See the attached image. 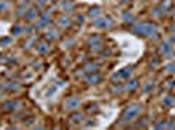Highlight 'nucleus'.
Listing matches in <instances>:
<instances>
[{"label":"nucleus","instance_id":"1","mask_svg":"<svg viewBox=\"0 0 175 130\" xmlns=\"http://www.w3.org/2000/svg\"><path fill=\"white\" fill-rule=\"evenodd\" d=\"M155 31H157L155 25L149 22H140L133 27V33L137 35H142V37H152L155 34Z\"/></svg>","mask_w":175,"mask_h":130},{"label":"nucleus","instance_id":"2","mask_svg":"<svg viewBox=\"0 0 175 130\" xmlns=\"http://www.w3.org/2000/svg\"><path fill=\"white\" fill-rule=\"evenodd\" d=\"M140 109H141V108H140V105H138L137 103L130 104L124 111H123V113H121V120H123V121H131V120H133L135 117L138 116Z\"/></svg>","mask_w":175,"mask_h":130},{"label":"nucleus","instance_id":"3","mask_svg":"<svg viewBox=\"0 0 175 130\" xmlns=\"http://www.w3.org/2000/svg\"><path fill=\"white\" fill-rule=\"evenodd\" d=\"M131 73H132V69H131L130 66H127V68H123L121 70H119L118 73L113 74V77H111V81H113V82H118L119 79H125V78H128V77L131 76Z\"/></svg>","mask_w":175,"mask_h":130},{"label":"nucleus","instance_id":"4","mask_svg":"<svg viewBox=\"0 0 175 130\" xmlns=\"http://www.w3.org/2000/svg\"><path fill=\"white\" fill-rule=\"evenodd\" d=\"M93 25L98 29H106L113 25V20L110 17H96Z\"/></svg>","mask_w":175,"mask_h":130},{"label":"nucleus","instance_id":"5","mask_svg":"<svg viewBox=\"0 0 175 130\" xmlns=\"http://www.w3.org/2000/svg\"><path fill=\"white\" fill-rule=\"evenodd\" d=\"M80 105V99L76 98V96H69L64 100V108L67 109H75Z\"/></svg>","mask_w":175,"mask_h":130},{"label":"nucleus","instance_id":"6","mask_svg":"<svg viewBox=\"0 0 175 130\" xmlns=\"http://www.w3.org/2000/svg\"><path fill=\"white\" fill-rule=\"evenodd\" d=\"M1 87H3L4 90H8V91H17L20 88V83L14 82V81H8V82L3 83Z\"/></svg>","mask_w":175,"mask_h":130},{"label":"nucleus","instance_id":"7","mask_svg":"<svg viewBox=\"0 0 175 130\" xmlns=\"http://www.w3.org/2000/svg\"><path fill=\"white\" fill-rule=\"evenodd\" d=\"M101 81V76L96 73H89L86 77H85V82L89 83V85H93V83H97Z\"/></svg>","mask_w":175,"mask_h":130},{"label":"nucleus","instance_id":"8","mask_svg":"<svg viewBox=\"0 0 175 130\" xmlns=\"http://www.w3.org/2000/svg\"><path fill=\"white\" fill-rule=\"evenodd\" d=\"M48 43H46V42H39L37 44V47H35V50H37V52L38 54H41V55H45V54H47L48 52Z\"/></svg>","mask_w":175,"mask_h":130},{"label":"nucleus","instance_id":"9","mask_svg":"<svg viewBox=\"0 0 175 130\" xmlns=\"http://www.w3.org/2000/svg\"><path fill=\"white\" fill-rule=\"evenodd\" d=\"M37 14H38L37 8H29L28 11L25 12V14H24V17H25L26 20L31 21V20H34V18L37 17Z\"/></svg>","mask_w":175,"mask_h":130},{"label":"nucleus","instance_id":"10","mask_svg":"<svg viewBox=\"0 0 175 130\" xmlns=\"http://www.w3.org/2000/svg\"><path fill=\"white\" fill-rule=\"evenodd\" d=\"M82 120V115L80 112H73L69 116V122H73V124H79V122H81Z\"/></svg>","mask_w":175,"mask_h":130},{"label":"nucleus","instance_id":"11","mask_svg":"<svg viewBox=\"0 0 175 130\" xmlns=\"http://www.w3.org/2000/svg\"><path fill=\"white\" fill-rule=\"evenodd\" d=\"M136 87H137V81H136V79H131V81L127 82V85L124 86V90L125 91H132V90H135Z\"/></svg>","mask_w":175,"mask_h":130},{"label":"nucleus","instance_id":"12","mask_svg":"<svg viewBox=\"0 0 175 130\" xmlns=\"http://www.w3.org/2000/svg\"><path fill=\"white\" fill-rule=\"evenodd\" d=\"M18 105V103L17 102H13V100H11V102H7V103H4V105H3V109L4 111H13L14 108Z\"/></svg>","mask_w":175,"mask_h":130},{"label":"nucleus","instance_id":"13","mask_svg":"<svg viewBox=\"0 0 175 130\" xmlns=\"http://www.w3.org/2000/svg\"><path fill=\"white\" fill-rule=\"evenodd\" d=\"M56 37H58V33H56V31H54V30H47L45 33V38H46V39H48V40L56 39Z\"/></svg>","mask_w":175,"mask_h":130},{"label":"nucleus","instance_id":"14","mask_svg":"<svg viewBox=\"0 0 175 130\" xmlns=\"http://www.w3.org/2000/svg\"><path fill=\"white\" fill-rule=\"evenodd\" d=\"M98 14H99V8L98 7H93V8L89 9V12H88V16L90 18H96L98 17Z\"/></svg>","mask_w":175,"mask_h":130},{"label":"nucleus","instance_id":"15","mask_svg":"<svg viewBox=\"0 0 175 130\" xmlns=\"http://www.w3.org/2000/svg\"><path fill=\"white\" fill-rule=\"evenodd\" d=\"M99 40H101V37H99V35H92V37L88 38V44L89 46L97 44V43H99Z\"/></svg>","mask_w":175,"mask_h":130},{"label":"nucleus","instance_id":"16","mask_svg":"<svg viewBox=\"0 0 175 130\" xmlns=\"http://www.w3.org/2000/svg\"><path fill=\"white\" fill-rule=\"evenodd\" d=\"M96 69H97V64H94V62H89V64L85 65L84 70L86 72V73H93Z\"/></svg>","mask_w":175,"mask_h":130},{"label":"nucleus","instance_id":"17","mask_svg":"<svg viewBox=\"0 0 175 130\" xmlns=\"http://www.w3.org/2000/svg\"><path fill=\"white\" fill-rule=\"evenodd\" d=\"M58 22H59L60 26H63V27H67V26L71 23V20H69L68 17H65V16H63V17L59 18V21H58Z\"/></svg>","mask_w":175,"mask_h":130},{"label":"nucleus","instance_id":"18","mask_svg":"<svg viewBox=\"0 0 175 130\" xmlns=\"http://www.w3.org/2000/svg\"><path fill=\"white\" fill-rule=\"evenodd\" d=\"M59 86H62V85H59ZM59 86H56V85L51 86V87L47 90V92H46V96H47V98H50V96H52V95H54V94L58 91V88H59Z\"/></svg>","mask_w":175,"mask_h":130},{"label":"nucleus","instance_id":"19","mask_svg":"<svg viewBox=\"0 0 175 130\" xmlns=\"http://www.w3.org/2000/svg\"><path fill=\"white\" fill-rule=\"evenodd\" d=\"M22 29H21V26L20 25H16V26H13L12 27V35H14V37H17V35H20L21 33H22Z\"/></svg>","mask_w":175,"mask_h":130},{"label":"nucleus","instance_id":"20","mask_svg":"<svg viewBox=\"0 0 175 130\" xmlns=\"http://www.w3.org/2000/svg\"><path fill=\"white\" fill-rule=\"evenodd\" d=\"M170 51V44L169 43H162L161 44V47H159V52H161V54H167V52Z\"/></svg>","mask_w":175,"mask_h":130},{"label":"nucleus","instance_id":"21","mask_svg":"<svg viewBox=\"0 0 175 130\" xmlns=\"http://www.w3.org/2000/svg\"><path fill=\"white\" fill-rule=\"evenodd\" d=\"M26 7H28V4H22V5L18 7V9H17V14H18V16H22V14H25V12L28 11V9H26Z\"/></svg>","mask_w":175,"mask_h":130},{"label":"nucleus","instance_id":"22","mask_svg":"<svg viewBox=\"0 0 175 130\" xmlns=\"http://www.w3.org/2000/svg\"><path fill=\"white\" fill-rule=\"evenodd\" d=\"M62 5H63V11H64V12L71 11V9H72V3L69 1V0L65 1V3H62Z\"/></svg>","mask_w":175,"mask_h":130},{"label":"nucleus","instance_id":"23","mask_svg":"<svg viewBox=\"0 0 175 130\" xmlns=\"http://www.w3.org/2000/svg\"><path fill=\"white\" fill-rule=\"evenodd\" d=\"M39 18L43 21V22L47 23V25H48V22H50V16H48L47 12H43V13L41 14V17H39Z\"/></svg>","mask_w":175,"mask_h":130},{"label":"nucleus","instance_id":"24","mask_svg":"<svg viewBox=\"0 0 175 130\" xmlns=\"http://www.w3.org/2000/svg\"><path fill=\"white\" fill-rule=\"evenodd\" d=\"M12 43V39L9 37H5V38H1V40H0V46H8Z\"/></svg>","mask_w":175,"mask_h":130},{"label":"nucleus","instance_id":"25","mask_svg":"<svg viewBox=\"0 0 175 130\" xmlns=\"http://www.w3.org/2000/svg\"><path fill=\"white\" fill-rule=\"evenodd\" d=\"M5 9H8V1H5V0H0V12L5 11Z\"/></svg>","mask_w":175,"mask_h":130},{"label":"nucleus","instance_id":"26","mask_svg":"<svg viewBox=\"0 0 175 130\" xmlns=\"http://www.w3.org/2000/svg\"><path fill=\"white\" fill-rule=\"evenodd\" d=\"M172 102H174V98H172V96H166V98L163 99V104L165 105H171Z\"/></svg>","mask_w":175,"mask_h":130},{"label":"nucleus","instance_id":"27","mask_svg":"<svg viewBox=\"0 0 175 130\" xmlns=\"http://www.w3.org/2000/svg\"><path fill=\"white\" fill-rule=\"evenodd\" d=\"M165 70L166 72H175V62H171L167 66H165Z\"/></svg>","mask_w":175,"mask_h":130},{"label":"nucleus","instance_id":"28","mask_svg":"<svg viewBox=\"0 0 175 130\" xmlns=\"http://www.w3.org/2000/svg\"><path fill=\"white\" fill-rule=\"evenodd\" d=\"M34 120H35V119H34L33 116H30V117H28V119H24V124H25V125H30L31 122H34Z\"/></svg>","mask_w":175,"mask_h":130},{"label":"nucleus","instance_id":"29","mask_svg":"<svg viewBox=\"0 0 175 130\" xmlns=\"http://www.w3.org/2000/svg\"><path fill=\"white\" fill-rule=\"evenodd\" d=\"M33 76H34V74H33V72H29V73L24 74V76H22V78L26 81V79H30V78H33Z\"/></svg>","mask_w":175,"mask_h":130},{"label":"nucleus","instance_id":"30","mask_svg":"<svg viewBox=\"0 0 175 130\" xmlns=\"http://www.w3.org/2000/svg\"><path fill=\"white\" fill-rule=\"evenodd\" d=\"M152 87H153V82L147 83V85H145V87H144V91H145V92H148V91H149Z\"/></svg>","mask_w":175,"mask_h":130},{"label":"nucleus","instance_id":"31","mask_svg":"<svg viewBox=\"0 0 175 130\" xmlns=\"http://www.w3.org/2000/svg\"><path fill=\"white\" fill-rule=\"evenodd\" d=\"M154 127H155V129H159V127H165V125L163 124H155Z\"/></svg>","mask_w":175,"mask_h":130},{"label":"nucleus","instance_id":"32","mask_svg":"<svg viewBox=\"0 0 175 130\" xmlns=\"http://www.w3.org/2000/svg\"><path fill=\"white\" fill-rule=\"evenodd\" d=\"M25 31L26 33H31V27H25Z\"/></svg>","mask_w":175,"mask_h":130},{"label":"nucleus","instance_id":"33","mask_svg":"<svg viewBox=\"0 0 175 130\" xmlns=\"http://www.w3.org/2000/svg\"><path fill=\"white\" fill-rule=\"evenodd\" d=\"M65 1H68V0H62V3H65Z\"/></svg>","mask_w":175,"mask_h":130},{"label":"nucleus","instance_id":"34","mask_svg":"<svg viewBox=\"0 0 175 130\" xmlns=\"http://www.w3.org/2000/svg\"><path fill=\"white\" fill-rule=\"evenodd\" d=\"M1 88H3V87H0V92H1Z\"/></svg>","mask_w":175,"mask_h":130},{"label":"nucleus","instance_id":"35","mask_svg":"<svg viewBox=\"0 0 175 130\" xmlns=\"http://www.w3.org/2000/svg\"><path fill=\"white\" fill-rule=\"evenodd\" d=\"M123 1H127V0H123Z\"/></svg>","mask_w":175,"mask_h":130},{"label":"nucleus","instance_id":"36","mask_svg":"<svg viewBox=\"0 0 175 130\" xmlns=\"http://www.w3.org/2000/svg\"><path fill=\"white\" fill-rule=\"evenodd\" d=\"M28 1H29V0H28Z\"/></svg>","mask_w":175,"mask_h":130}]
</instances>
